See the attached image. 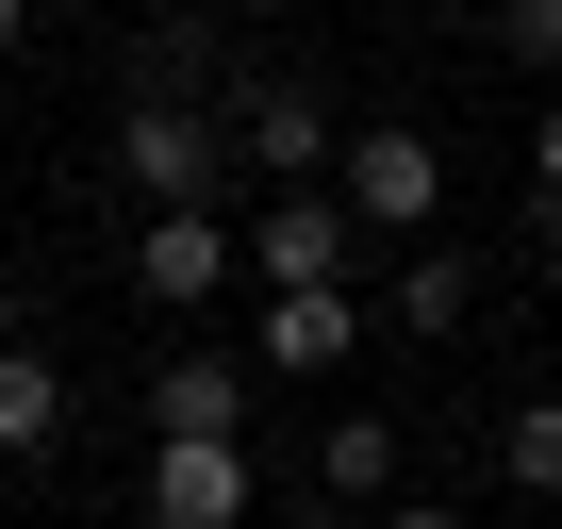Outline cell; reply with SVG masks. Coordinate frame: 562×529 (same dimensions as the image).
Returning <instances> with one entry per match:
<instances>
[{"instance_id": "cell-1", "label": "cell", "mask_w": 562, "mask_h": 529, "mask_svg": "<svg viewBox=\"0 0 562 529\" xmlns=\"http://www.w3.org/2000/svg\"><path fill=\"white\" fill-rule=\"evenodd\" d=\"M215 182H232V100H116V199L133 215H215Z\"/></svg>"}, {"instance_id": "cell-2", "label": "cell", "mask_w": 562, "mask_h": 529, "mask_svg": "<svg viewBox=\"0 0 562 529\" xmlns=\"http://www.w3.org/2000/svg\"><path fill=\"white\" fill-rule=\"evenodd\" d=\"M331 199H348L364 232L430 248V215H447V149H430L414 116H364V133H348V166H331Z\"/></svg>"}, {"instance_id": "cell-3", "label": "cell", "mask_w": 562, "mask_h": 529, "mask_svg": "<svg viewBox=\"0 0 562 529\" xmlns=\"http://www.w3.org/2000/svg\"><path fill=\"white\" fill-rule=\"evenodd\" d=\"M232 166H265L281 199H315V182L348 166V116H331L315 83H281V67H265V83H232Z\"/></svg>"}, {"instance_id": "cell-4", "label": "cell", "mask_w": 562, "mask_h": 529, "mask_svg": "<svg viewBox=\"0 0 562 529\" xmlns=\"http://www.w3.org/2000/svg\"><path fill=\"white\" fill-rule=\"evenodd\" d=\"M215 282H248V232H215V215H133V299H149V315H215Z\"/></svg>"}, {"instance_id": "cell-5", "label": "cell", "mask_w": 562, "mask_h": 529, "mask_svg": "<svg viewBox=\"0 0 562 529\" xmlns=\"http://www.w3.org/2000/svg\"><path fill=\"white\" fill-rule=\"evenodd\" d=\"M348 232H364V215H348L331 182H315V199H265V215H248V282H265V299H315V282H348Z\"/></svg>"}, {"instance_id": "cell-6", "label": "cell", "mask_w": 562, "mask_h": 529, "mask_svg": "<svg viewBox=\"0 0 562 529\" xmlns=\"http://www.w3.org/2000/svg\"><path fill=\"white\" fill-rule=\"evenodd\" d=\"M149 447H248V364L232 348H166L149 364Z\"/></svg>"}, {"instance_id": "cell-7", "label": "cell", "mask_w": 562, "mask_h": 529, "mask_svg": "<svg viewBox=\"0 0 562 529\" xmlns=\"http://www.w3.org/2000/svg\"><path fill=\"white\" fill-rule=\"evenodd\" d=\"M149 529H265V463L248 447H149Z\"/></svg>"}, {"instance_id": "cell-8", "label": "cell", "mask_w": 562, "mask_h": 529, "mask_svg": "<svg viewBox=\"0 0 562 529\" xmlns=\"http://www.w3.org/2000/svg\"><path fill=\"white\" fill-rule=\"evenodd\" d=\"M348 348H364V299H348V282L265 299V364H281V381H348Z\"/></svg>"}, {"instance_id": "cell-9", "label": "cell", "mask_w": 562, "mask_h": 529, "mask_svg": "<svg viewBox=\"0 0 562 529\" xmlns=\"http://www.w3.org/2000/svg\"><path fill=\"white\" fill-rule=\"evenodd\" d=\"M315 496H331V513H397V496H414V480H397V414H331V430H315Z\"/></svg>"}, {"instance_id": "cell-10", "label": "cell", "mask_w": 562, "mask_h": 529, "mask_svg": "<svg viewBox=\"0 0 562 529\" xmlns=\"http://www.w3.org/2000/svg\"><path fill=\"white\" fill-rule=\"evenodd\" d=\"M34 447H67V364H50V348L0 364V463H34Z\"/></svg>"}, {"instance_id": "cell-11", "label": "cell", "mask_w": 562, "mask_h": 529, "mask_svg": "<svg viewBox=\"0 0 562 529\" xmlns=\"http://www.w3.org/2000/svg\"><path fill=\"white\" fill-rule=\"evenodd\" d=\"M463 315H480V264H463V248H397V331H430V348H447Z\"/></svg>"}, {"instance_id": "cell-12", "label": "cell", "mask_w": 562, "mask_h": 529, "mask_svg": "<svg viewBox=\"0 0 562 529\" xmlns=\"http://www.w3.org/2000/svg\"><path fill=\"white\" fill-rule=\"evenodd\" d=\"M496 480L513 496H562V397H513L496 414Z\"/></svg>"}, {"instance_id": "cell-13", "label": "cell", "mask_w": 562, "mask_h": 529, "mask_svg": "<svg viewBox=\"0 0 562 529\" xmlns=\"http://www.w3.org/2000/svg\"><path fill=\"white\" fill-rule=\"evenodd\" d=\"M496 50H513V67H546V83H562V0H496Z\"/></svg>"}, {"instance_id": "cell-14", "label": "cell", "mask_w": 562, "mask_h": 529, "mask_svg": "<svg viewBox=\"0 0 562 529\" xmlns=\"http://www.w3.org/2000/svg\"><path fill=\"white\" fill-rule=\"evenodd\" d=\"M529 182H546V199H562V100H546V116H529Z\"/></svg>"}, {"instance_id": "cell-15", "label": "cell", "mask_w": 562, "mask_h": 529, "mask_svg": "<svg viewBox=\"0 0 562 529\" xmlns=\"http://www.w3.org/2000/svg\"><path fill=\"white\" fill-rule=\"evenodd\" d=\"M364 529H463V513H447V496H397V513H364Z\"/></svg>"}, {"instance_id": "cell-16", "label": "cell", "mask_w": 562, "mask_h": 529, "mask_svg": "<svg viewBox=\"0 0 562 529\" xmlns=\"http://www.w3.org/2000/svg\"><path fill=\"white\" fill-rule=\"evenodd\" d=\"M18 348H34V315H18V282H0V364H18Z\"/></svg>"}, {"instance_id": "cell-17", "label": "cell", "mask_w": 562, "mask_h": 529, "mask_svg": "<svg viewBox=\"0 0 562 529\" xmlns=\"http://www.w3.org/2000/svg\"><path fill=\"white\" fill-rule=\"evenodd\" d=\"M265 529H364V513H331V496H315V513H265Z\"/></svg>"}, {"instance_id": "cell-18", "label": "cell", "mask_w": 562, "mask_h": 529, "mask_svg": "<svg viewBox=\"0 0 562 529\" xmlns=\"http://www.w3.org/2000/svg\"><path fill=\"white\" fill-rule=\"evenodd\" d=\"M529 232H546V282H562V199H546V215H529Z\"/></svg>"}, {"instance_id": "cell-19", "label": "cell", "mask_w": 562, "mask_h": 529, "mask_svg": "<svg viewBox=\"0 0 562 529\" xmlns=\"http://www.w3.org/2000/svg\"><path fill=\"white\" fill-rule=\"evenodd\" d=\"M18 34H34V0H0V50H18Z\"/></svg>"}, {"instance_id": "cell-20", "label": "cell", "mask_w": 562, "mask_h": 529, "mask_svg": "<svg viewBox=\"0 0 562 529\" xmlns=\"http://www.w3.org/2000/svg\"><path fill=\"white\" fill-rule=\"evenodd\" d=\"M0 529H18V496H0Z\"/></svg>"}]
</instances>
